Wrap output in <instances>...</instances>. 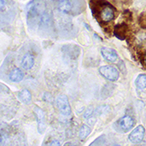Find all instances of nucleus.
<instances>
[{"instance_id": "obj_19", "label": "nucleus", "mask_w": 146, "mask_h": 146, "mask_svg": "<svg viewBox=\"0 0 146 146\" xmlns=\"http://www.w3.org/2000/svg\"><path fill=\"white\" fill-rule=\"evenodd\" d=\"M43 100H45V101H48V102H50L51 101V96H50V94H44V97H43Z\"/></svg>"}, {"instance_id": "obj_16", "label": "nucleus", "mask_w": 146, "mask_h": 146, "mask_svg": "<svg viewBox=\"0 0 146 146\" xmlns=\"http://www.w3.org/2000/svg\"><path fill=\"white\" fill-rule=\"evenodd\" d=\"M110 110V109L109 105H100L94 110V113L97 115H102V114H105V113H109Z\"/></svg>"}, {"instance_id": "obj_9", "label": "nucleus", "mask_w": 146, "mask_h": 146, "mask_svg": "<svg viewBox=\"0 0 146 146\" xmlns=\"http://www.w3.org/2000/svg\"><path fill=\"white\" fill-rule=\"evenodd\" d=\"M100 17L102 20L104 22H110L111 21L114 17V12L110 6H106L101 10Z\"/></svg>"}, {"instance_id": "obj_15", "label": "nucleus", "mask_w": 146, "mask_h": 146, "mask_svg": "<svg viewBox=\"0 0 146 146\" xmlns=\"http://www.w3.org/2000/svg\"><path fill=\"white\" fill-rule=\"evenodd\" d=\"M114 85H112V84H106L105 86H104V88L102 90V97H103V99H105V98H107V97H110L111 94H113V91L114 90V88H113Z\"/></svg>"}, {"instance_id": "obj_12", "label": "nucleus", "mask_w": 146, "mask_h": 146, "mask_svg": "<svg viewBox=\"0 0 146 146\" xmlns=\"http://www.w3.org/2000/svg\"><path fill=\"white\" fill-rule=\"evenodd\" d=\"M58 9L62 13H68L72 9V4L69 0H61L58 3Z\"/></svg>"}, {"instance_id": "obj_14", "label": "nucleus", "mask_w": 146, "mask_h": 146, "mask_svg": "<svg viewBox=\"0 0 146 146\" xmlns=\"http://www.w3.org/2000/svg\"><path fill=\"white\" fill-rule=\"evenodd\" d=\"M91 132V128L87 124H83L79 129V136L81 139H85Z\"/></svg>"}, {"instance_id": "obj_11", "label": "nucleus", "mask_w": 146, "mask_h": 146, "mask_svg": "<svg viewBox=\"0 0 146 146\" xmlns=\"http://www.w3.org/2000/svg\"><path fill=\"white\" fill-rule=\"evenodd\" d=\"M23 76H24V74H23V71L19 68L13 69L9 74V79L12 82H14V83H19V82L22 81V79H23Z\"/></svg>"}, {"instance_id": "obj_18", "label": "nucleus", "mask_w": 146, "mask_h": 146, "mask_svg": "<svg viewBox=\"0 0 146 146\" xmlns=\"http://www.w3.org/2000/svg\"><path fill=\"white\" fill-rule=\"evenodd\" d=\"M93 110L91 109V108H88L86 110H85V112H84V119H89L90 116L93 114Z\"/></svg>"}, {"instance_id": "obj_5", "label": "nucleus", "mask_w": 146, "mask_h": 146, "mask_svg": "<svg viewBox=\"0 0 146 146\" xmlns=\"http://www.w3.org/2000/svg\"><path fill=\"white\" fill-rule=\"evenodd\" d=\"M34 112L35 113L37 123H38V131L40 135H42L44 133L45 129H46L44 112L41 108H39L38 106H34Z\"/></svg>"}, {"instance_id": "obj_17", "label": "nucleus", "mask_w": 146, "mask_h": 146, "mask_svg": "<svg viewBox=\"0 0 146 146\" xmlns=\"http://www.w3.org/2000/svg\"><path fill=\"white\" fill-rule=\"evenodd\" d=\"M104 142H105V135H102L98 139H96L93 143H91L90 145H104Z\"/></svg>"}, {"instance_id": "obj_10", "label": "nucleus", "mask_w": 146, "mask_h": 146, "mask_svg": "<svg viewBox=\"0 0 146 146\" xmlns=\"http://www.w3.org/2000/svg\"><path fill=\"white\" fill-rule=\"evenodd\" d=\"M18 98L19 100V101L24 104H29L30 102L32 100V94L30 93V91L27 89L21 90L19 94H18Z\"/></svg>"}, {"instance_id": "obj_4", "label": "nucleus", "mask_w": 146, "mask_h": 146, "mask_svg": "<svg viewBox=\"0 0 146 146\" xmlns=\"http://www.w3.org/2000/svg\"><path fill=\"white\" fill-rule=\"evenodd\" d=\"M118 128L119 131H122L124 133H126L129 131L135 125V120L132 117L129 115H124L122 118H120L118 121Z\"/></svg>"}, {"instance_id": "obj_1", "label": "nucleus", "mask_w": 146, "mask_h": 146, "mask_svg": "<svg viewBox=\"0 0 146 146\" xmlns=\"http://www.w3.org/2000/svg\"><path fill=\"white\" fill-rule=\"evenodd\" d=\"M42 2L34 0L27 6V21L30 27L38 26L49 20L48 14L45 12Z\"/></svg>"}, {"instance_id": "obj_7", "label": "nucleus", "mask_w": 146, "mask_h": 146, "mask_svg": "<svg viewBox=\"0 0 146 146\" xmlns=\"http://www.w3.org/2000/svg\"><path fill=\"white\" fill-rule=\"evenodd\" d=\"M101 54L103 58L110 63H114L118 59V54L117 52L110 48H101Z\"/></svg>"}, {"instance_id": "obj_6", "label": "nucleus", "mask_w": 146, "mask_h": 146, "mask_svg": "<svg viewBox=\"0 0 146 146\" xmlns=\"http://www.w3.org/2000/svg\"><path fill=\"white\" fill-rule=\"evenodd\" d=\"M145 134V129L143 125H139L134 129V130L129 135V139L130 142L134 144H139L140 143Z\"/></svg>"}, {"instance_id": "obj_21", "label": "nucleus", "mask_w": 146, "mask_h": 146, "mask_svg": "<svg viewBox=\"0 0 146 146\" xmlns=\"http://www.w3.org/2000/svg\"><path fill=\"white\" fill-rule=\"evenodd\" d=\"M144 62H145V64L146 65V54L145 55V57H144Z\"/></svg>"}, {"instance_id": "obj_13", "label": "nucleus", "mask_w": 146, "mask_h": 146, "mask_svg": "<svg viewBox=\"0 0 146 146\" xmlns=\"http://www.w3.org/2000/svg\"><path fill=\"white\" fill-rule=\"evenodd\" d=\"M135 85L139 90H145L146 88V75L139 74L135 79Z\"/></svg>"}, {"instance_id": "obj_20", "label": "nucleus", "mask_w": 146, "mask_h": 146, "mask_svg": "<svg viewBox=\"0 0 146 146\" xmlns=\"http://www.w3.org/2000/svg\"><path fill=\"white\" fill-rule=\"evenodd\" d=\"M47 145H60V143L58 141V140H52L51 142H49V143H48V144H46Z\"/></svg>"}, {"instance_id": "obj_2", "label": "nucleus", "mask_w": 146, "mask_h": 146, "mask_svg": "<svg viewBox=\"0 0 146 146\" xmlns=\"http://www.w3.org/2000/svg\"><path fill=\"white\" fill-rule=\"evenodd\" d=\"M55 104L58 111L64 116H69L71 114V108L69 105L68 99L65 94L58 95L55 100Z\"/></svg>"}, {"instance_id": "obj_3", "label": "nucleus", "mask_w": 146, "mask_h": 146, "mask_svg": "<svg viewBox=\"0 0 146 146\" xmlns=\"http://www.w3.org/2000/svg\"><path fill=\"white\" fill-rule=\"evenodd\" d=\"M100 74H101L104 78L110 80V81H116L119 79V71L118 69L111 65H104L101 66L99 69Z\"/></svg>"}, {"instance_id": "obj_8", "label": "nucleus", "mask_w": 146, "mask_h": 146, "mask_svg": "<svg viewBox=\"0 0 146 146\" xmlns=\"http://www.w3.org/2000/svg\"><path fill=\"white\" fill-rule=\"evenodd\" d=\"M34 65V58L31 54H26L23 57L21 66L25 70H30Z\"/></svg>"}]
</instances>
